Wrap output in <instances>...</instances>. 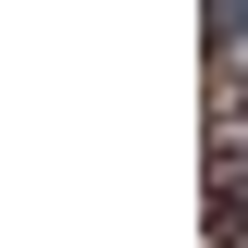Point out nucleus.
<instances>
[{"label": "nucleus", "instance_id": "nucleus-1", "mask_svg": "<svg viewBox=\"0 0 248 248\" xmlns=\"http://www.w3.org/2000/svg\"><path fill=\"white\" fill-rule=\"evenodd\" d=\"M211 50H223V75H248V0H211Z\"/></svg>", "mask_w": 248, "mask_h": 248}, {"label": "nucleus", "instance_id": "nucleus-2", "mask_svg": "<svg viewBox=\"0 0 248 248\" xmlns=\"http://www.w3.org/2000/svg\"><path fill=\"white\" fill-rule=\"evenodd\" d=\"M223 248H248V174H223Z\"/></svg>", "mask_w": 248, "mask_h": 248}, {"label": "nucleus", "instance_id": "nucleus-3", "mask_svg": "<svg viewBox=\"0 0 248 248\" xmlns=\"http://www.w3.org/2000/svg\"><path fill=\"white\" fill-rule=\"evenodd\" d=\"M236 87H248V75H236Z\"/></svg>", "mask_w": 248, "mask_h": 248}]
</instances>
